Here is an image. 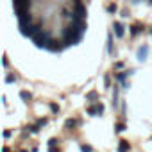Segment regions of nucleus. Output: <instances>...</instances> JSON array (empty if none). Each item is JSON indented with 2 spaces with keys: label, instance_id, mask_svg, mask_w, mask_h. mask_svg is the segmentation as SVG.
Returning a JSON list of instances; mask_svg holds the SVG:
<instances>
[{
  "label": "nucleus",
  "instance_id": "obj_1",
  "mask_svg": "<svg viewBox=\"0 0 152 152\" xmlns=\"http://www.w3.org/2000/svg\"><path fill=\"white\" fill-rule=\"evenodd\" d=\"M83 38V31L77 27V25H68L64 29V43L66 45H75V43H79Z\"/></svg>",
  "mask_w": 152,
  "mask_h": 152
},
{
  "label": "nucleus",
  "instance_id": "obj_2",
  "mask_svg": "<svg viewBox=\"0 0 152 152\" xmlns=\"http://www.w3.org/2000/svg\"><path fill=\"white\" fill-rule=\"evenodd\" d=\"M32 41H34V43H36L38 47H47L50 39H48V36H47V34H45L43 31H38V32H36V34L32 36Z\"/></svg>",
  "mask_w": 152,
  "mask_h": 152
},
{
  "label": "nucleus",
  "instance_id": "obj_3",
  "mask_svg": "<svg viewBox=\"0 0 152 152\" xmlns=\"http://www.w3.org/2000/svg\"><path fill=\"white\" fill-rule=\"evenodd\" d=\"M72 15H73L72 18H81V20H84V18H86V7L81 6V4H77V7H75V13H72Z\"/></svg>",
  "mask_w": 152,
  "mask_h": 152
},
{
  "label": "nucleus",
  "instance_id": "obj_4",
  "mask_svg": "<svg viewBox=\"0 0 152 152\" xmlns=\"http://www.w3.org/2000/svg\"><path fill=\"white\" fill-rule=\"evenodd\" d=\"M115 34H116L118 38H122V36H124V25H122L120 22H116V23H115Z\"/></svg>",
  "mask_w": 152,
  "mask_h": 152
},
{
  "label": "nucleus",
  "instance_id": "obj_5",
  "mask_svg": "<svg viewBox=\"0 0 152 152\" xmlns=\"http://www.w3.org/2000/svg\"><path fill=\"white\" fill-rule=\"evenodd\" d=\"M147 52H148V48H147V47H141V48L138 50V59H145Z\"/></svg>",
  "mask_w": 152,
  "mask_h": 152
},
{
  "label": "nucleus",
  "instance_id": "obj_6",
  "mask_svg": "<svg viewBox=\"0 0 152 152\" xmlns=\"http://www.w3.org/2000/svg\"><path fill=\"white\" fill-rule=\"evenodd\" d=\"M127 148H129V143L125 140H122L120 141V147H118V152H127Z\"/></svg>",
  "mask_w": 152,
  "mask_h": 152
},
{
  "label": "nucleus",
  "instance_id": "obj_7",
  "mask_svg": "<svg viewBox=\"0 0 152 152\" xmlns=\"http://www.w3.org/2000/svg\"><path fill=\"white\" fill-rule=\"evenodd\" d=\"M140 29H141L140 25H132V27H131V32H132V34H138V32H140Z\"/></svg>",
  "mask_w": 152,
  "mask_h": 152
},
{
  "label": "nucleus",
  "instance_id": "obj_8",
  "mask_svg": "<svg viewBox=\"0 0 152 152\" xmlns=\"http://www.w3.org/2000/svg\"><path fill=\"white\" fill-rule=\"evenodd\" d=\"M107 11H109V13H116V6H115V4L107 6Z\"/></svg>",
  "mask_w": 152,
  "mask_h": 152
},
{
  "label": "nucleus",
  "instance_id": "obj_9",
  "mask_svg": "<svg viewBox=\"0 0 152 152\" xmlns=\"http://www.w3.org/2000/svg\"><path fill=\"white\" fill-rule=\"evenodd\" d=\"M20 95H22V99H25V100H29V99H31V95H29L27 91H22Z\"/></svg>",
  "mask_w": 152,
  "mask_h": 152
},
{
  "label": "nucleus",
  "instance_id": "obj_10",
  "mask_svg": "<svg viewBox=\"0 0 152 152\" xmlns=\"http://www.w3.org/2000/svg\"><path fill=\"white\" fill-rule=\"evenodd\" d=\"M81 150H83V152H91V147H86V145H83V147H81Z\"/></svg>",
  "mask_w": 152,
  "mask_h": 152
},
{
  "label": "nucleus",
  "instance_id": "obj_11",
  "mask_svg": "<svg viewBox=\"0 0 152 152\" xmlns=\"http://www.w3.org/2000/svg\"><path fill=\"white\" fill-rule=\"evenodd\" d=\"M116 131H125V125H124V124H118V125H116Z\"/></svg>",
  "mask_w": 152,
  "mask_h": 152
},
{
  "label": "nucleus",
  "instance_id": "obj_12",
  "mask_svg": "<svg viewBox=\"0 0 152 152\" xmlns=\"http://www.w3.org/2000/svg\"><path fill=\"white\" fill-rule=\"evenodd\" d=\"M75 124H77L75 120H68V122H66V125H68V127H72V125H75Z\"/></svg>",
  "mask_w": 152,
  "mask_h": 152
},
{
  "label": "nucleus",
  "instance_id": "obj_13",
  "mask_svg": "<svg viewBox=\"0 0 152 152\" xmlns=\"http://www.w3.org/2000/svg\"><path fill=\"white\" fill-rule=\"evenodd\" d=\"M6 81H7V83H13V81H15V77H13V75H7V79H6Z\"/></svg>",
  "mask_w": 152,
  "mask_h": 152
},
{
  "label": "nucleus",
  "instance_id": "obj_14",
  "mask_svg": "<svg viewBox=\"0 0 152 152\" xmlns=\"http://www.w3.org/2000/svg\"><path fill=\"white\" fill-rule=\"evenodd\" d=\"M107 50L111 52V36H109V39H107Z\"/></svg>",
  "mask_w": 152,
  "mask_h": 152
},
{
  "label": "nucleus",
  "instance_id": "obj_15",
  "mask_svg": "<svg viewBox=\"0 0 152 152\" xmlns=\"http://www.w3.org/2000/svg\"><path fill=\"white\" fill-rule=\"evenodd\" d=\"M150 4H152V0H150Z\"/></svg>",
  "mask_w": 152,
  "mask_h": 152
},
{
  "label": "nucleus",
  "instance_id": "obj_16",
  "mask_svg": "<svg viewBox=\"0 0 152 152\" xmlns=\"http://www.w3.org/2000/svg\"><path fill=\"white\" fill-rule=\"evenodd\" d=\"M150 32H152V29H150Z\"/></svg>",
  "mask_w": 152,
  "mask_h": 152
}]
</instances>
